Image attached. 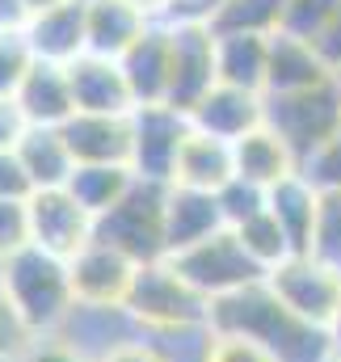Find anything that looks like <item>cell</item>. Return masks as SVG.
<instances>
[{"label":"cell","instance_id":"cell-31","mask_svg":"<svg viewBox=\"0 0 341 362\" xmlns=\"http://www.w3.org/2000/svg\"><path fill=\"white\" fill-rule=\"evenodd\" d=\"M34 64H38V55L30 51L25 34H4V30H0V97H4V101L17 97L21 81L30 76Z\"/></svg>","mask_w":341,"mask_h":362},{"label":"cell","instance_id":"cell-28","mask_svg":"<svg viewBox=\"0 0 341 362\" xmlns=\"http://www.w3.org/2000/svg\"><path fill=\"white\" fill-rule=\"evenodd\" d=\"M232 232H236V240L245 245V253H249L265 274L274 270L278 262H287V257L295 253V249H291V240H287V232H282V223L270 215V206H265V211H257L253 219H245V223H241V228H232Z\"/></svg>","mask_w":341,"mask_h":362},{"label":"cell","instance_id":"cell-37","mask_svg":"<svg viewBox=\"0 0 341 362\" xmlns=\"http://www.w3.org/2000/svg\"><path fill=\"white\" fill-rule=\"evenodd\" d=\"M17 362H93V358L81 354L76 346H68L59 333H51V337H34V341L21 350Z\"/></svg>","mask_w":341,"mask_h":362},{"label":"cell","instance_id":"cell-16","mask_svg":"<svg viewBox=\"0 0 341 362\" xmlns=\"http://www.w3.org/2000/svg\"><path fill=\"white\" fill-rule=\"evenodd\" d=\"M333 81V68L325 64L320 47L308 42V38H295V34H274L270 38V68H265V97H278V93H304Z\"/></svg>","mask_w":341,"mask_h":362},{"label":"cell","instance_id":"cell-9","mask_svg":"<svg viewBox=\"0 0 341 362\" xmlns=\"http://www.w3.org/2000/svg\"><path fill=\"white\" fill-rule=\"evenodd\" d=\"M93 232H97V219L72 198L68 185L30 194V245L72 262L93 240Z\"/></svg>","mask_w":341,"mask_h":362},{"label":"cell","instance_id":"cell-10","mask_svg":"<svg viewBox=\"0 0 341 362\" xmlns=\"http://www.w3.org/2000/svg\"><path fill=\"white\" fill-rule=\"evenodd\" d=\"M68 270H72L76 303H85V308H127V295L135 286L139 262H131L122 249H114V245L93 236L85 249L68 262Z\"/></svg>","mask_w":341,"mask_h":362},{"label":"cell","instance_id":"cell-14","mask_svg":"<svg viewBox=\"0 0 341 362\" xmlns=\"http://www.w3.org/2000/svg\"><path fill=\"white\" fill-rule=\"evenodd\" d=\"M88 0H68L59 8H47L38 17H30L25 25V42L38 59L47 64H76L81 55H88Z\"/></svg>","mask_w":341,"mask_h":362},{"label":"cell","instance_id":"cell-7","mask_svg":"<svg viewBox=\"0 0 341 362\" xmlns=\"http://www.w3.org/2000/svg\"><path fill=\"white\" fill-rule=\"evenodd\" d=\"M169 262L185 274L211 303L224 299V295H236V291H245V286H253V282H265V270L245 253V245L236 240L232 228H224L219 236H211V240H202V245L177 253Z\"/></svg>","mask_w":341,"mask_h":362},{"label":"cell","instance_id":"cell-25","mask_svg":"<svg viewBox=\"0 0 341 362\" xmlns=\"http://www.w3.org/2000/svg\"><path fill=\"white\" fill-rule=\"evenodd\" d=\"M215 68H219V85L265 97L270 38H261V34H215Z\"/></svg>","mask_w":341,"mask_h":362},{"label":"cell","instance_id":"cell-46","mask_svg":"<svg viewBox=\"0 0 341 362\" xmlns=\"http://www.w3.org/2000/svg\"><path fill=\"white\" fill-rule=\"evenodd\" d=\"M333 85H337V89H341V68H337V72H333Z\"/></svg>","mask_w":341,"mask_h":362},{"label":"cell","instance_id":"cell-3","mask_svg":"<svg viewBox=\"0 0 341 362\" xmlns=\"http://www.w3.org/2000/svg\"><path fill=\"white\" fill-rule=\"evenodd\" d=\"M127 312L139 325V333L156 341H202L211 333V299L169 257L139 266L135 286L127 295Z\"/></svg>","mask_w":341,"mask_h":362},{"label":"cell","instance_id":"cell-30","mask_svg":"<svg viewBox=\"0 0 341 362\" xmlns=\"http://www.w3.org/2000/svg\"><path fill=\"white\" fill-rule=\"evenodd\" d=\"M312 257H320V262L341 270V189L320 194L316 232H312Z\"/></svg>","mask_w":341,"mask_h":362},{"label":"cell","instance_id":"cell-45","mask_svg":"<svg viewBox=\"0 0 341 362\" xmlns=\"http://www.w3.org/2000/svg\"><path fill=\"white\" fill-rule=\"evenodd\" d=\"M329 337H333V350H337V358H341V308H337V316L329 320Z\"/></svg>","mask_w":341,"mask_h":362},{"label":"cell","instance_id":"cell-11","mask_svg":"<svg viewBox=\"0 0 341 362\" xmlns=\"http://www.w3.org/2000/svg\"><path fill=\"white\" fill-rule=\"evenodd\" d=\"M173 30V68H169V105L190 114L207 93L219 85L215 68V30L211 25H169Z\"/></svg>","mask_w":341,"mask_h":362},{"label":"cell","instance_id":"cell-19","mask_svg":"<svg viewBox=\"0 0 341 362\" xmlns=\"http://www.w3.org/2000/svg\"><path fill=\"white\" fill-rule=\"evenodd\" d=\"M13 101H17L25 127H64L76 114L68 68L64 64H47V59H38L30 68V76L21 81V89H17Z\"/></svg>","mask_w":341,"mask_h":362},{"label":"cell","instance_id":"cell-5","mask_svg":"<svg viewBox=\"0 0 341 362\" xmlns=\"http://www.w3.org/2000/svg\"><path fill=\"white\" fill-rule=\"evenodd\" d=\"M265 127L304 165L312 152H320L329 139L341 135V89L333 81H325V85L304 89V93L265 97Z\"/></svg>","mask_w":341,"mask_h":362},{"label":"cell","instance_id":"cell-2","mask_svg":"<svg viewBox=\"0 0 341 362\" xmlns=\"http://www.w3.org/2000/svg\"><path fill=\"white\" fill-rule=\"evenodd\" d=\"M0 299L13 308L21 329L30 337H51L68 325L76 312V291L68 257H55L38 245H25L21 253L0 262Z\"/></svg>","mask_w":341,"mask_h":362},{"label":"cell","instance_id":"cell-24","mask_svg":"<svg viewBox=\"0 0 341 362\" xmlns=\"http://www.w3.org/2000/svg\"><path fill=\"white\" fill-rule=\"evenodd\" d=\"M265 206H270V215L282 223V232H287L291 249H295V253H312V232H316L320 189L304 177V173H295V177L278 181V185L270 189Z\"/></svg>","mask_w":341,"mask_h":362},{"label":"cell","instance_id":"cell-43","mask_svg":"<svg viewBox=\"0 0 341 362\" xmlns=\"http://www.w3.org/2000/svg\"><path fill=\"white\" fill-rule=\"evenodd\" d=\"M127 4H135L139 13H148L152 21H161V13H165V4H169V0H127Z\"/></svg>","mask_w":341,"mask_h":362},{"label":"cell","instance_id":"cell-38","mask_svg":"<svg viewBox=\"0 0 341 362\" xmlns=\"http://www.w3.org/2000/svg\"><path fill=\"white\" fill-rule=\"evenodd\" d=\"M30 194H34V185L25 177V169H21V160H17V152L8 148V152H0V198H13V202H30Z\"/></svg>","mask_w":341,"mask_h":362},{"label":"cell","instance_id":"cell-32","mask_svg":"<svg viewBox=\"0 0 341 362\" xmlns=\"http://www.w3.org/2000/svg\"><path fill=\"white\" fill-rule=\"evenodd\" d=\"M194 362H278L265 346H257L249 337H236V333H207L198 341V354Z\"/></svg>","mask_w":341,"mask_h":362},{"label":"cell","instance_id":"cell-22","mask_svg":"<svg viewBox=\"0 0 341 362\" xmlns=\"http://www.w3.org/2000/svg\"><path fill=\"white\" fill-rule=\"evenodd\" d=\"M232 160H236V177L257 185V189H274L278 181L295 177L299 173V160H295V152L261 122L257 131H249L245 139H236L232 144Z\"/></svg>","mask_w":341,"mask_h":362},{"label":"cell","instance_id":"cell-42","mask_svg":"<svg viewBox=\"0 0 341 362\" xmlns=\"http://www.w3.org/2000/svg\"><path fill=\"white\" fill-rule=\"evenodd\" d=\"M316 47H320L325 64H329V68L337 72V68H341V13L333 17V25H329V30L320 34V42H316Z\"/></svg>","mask_w":341,"mask_h":362},{"label":"cell","instance_id":"cell-27","mask_svg":"<svg viewBox=\"0 0 341 362\" xmlns=\"http://www.w3.org/2000/svg\"><path fill=\"white\" fill-rule=\"evenodd\" d=\"M287 0H219L211 30L215 34H261L274 38L282 30Z\"/></svg>","mask_w":341,"mask_h":362},{"label":"cell","instance_id":"cell-18","mask_svg":"<svg viewBox=\"0 0 341 362\" xmlns=\"http://www.w3.org/2000/svg\"><path fill=\"white\" fill-rule=\"evenodd\" d=\"M228 223H224V211H219V198L215 194H202V189H185V185H169V206H165V240H169V257L219 236Z\"/></svg>","mask_w":341,"mask_h":362},{"label":"cell","instance_id":"cell-36","mask_svg":"<svg viewBox=\"0 0 341 362\" xmlns=\"http://www.w3.org/2000/svg\"><path fill=\"white\" fill-rule=\"evenodd\" d=\"M101 362H177V350H173V341H156V337L139 333V337H131L127 346L110 350Z\"/></svg>","mask_w":341,"mask_h":362},{"label":"cell","instance_id":"cell-26","mask_svg":"<svg viewBox=\"0 0 341 362\" xmlns=\"http://www.w3.org/2000/svg\"><path fill=\"white\" fill-rule=\"evenodd\" d=\"M131 185H135V173L127 165H76V173L68 181L72 198L85 206L93 219H101L110 206H118Z\"/></svg>","mask_w":341,"mask_h":362},{"label":"cell","instance_id":"cell-20","mask_svg":"<svg viewBox=\"0 0 341 362\" xmlns=\"http://www.w3.org/2000/svg\"><path fill=\"white\" fill-rule=\"evenodd\" d=\"M17 160L25 169V177L38 189H64L76 173V156L64 139V127H25V135L17 139Z\"/></svg>","mask_w":341,"mask_h":362},{"label":"cell","instance_id":"cell-41","mask_svg":"<svg viewBox=\"0 0 341 362\" xmlns=\"http://www.w3.org/2000/svg\"><path fill=\"white\" fill-rule=\"evenodd\" d=\"M25 25H30L25 0H0V30L4 34H25Z\"/></svg>","mask_w":341,"mask_h":362},{"label":"cell","instance_id":"cell-8","mask_svg":"<svg viewBox=\"0 0 341 362\" xmlns=\"http://www.w3.org/2000/svg\"><path fill=\"white\" fill-rule=\"evenodd\" d=\"M190 131H194L190 114L173 105H135L131 110V173L139 181L173 185V169Z\"/></svg>","mask_w":341,"mask_h":362},{"label":"cell","instance_id":"cell-44","mask_svg":"<svg viewBox=\"0 0 341 362\" xmlns=\"http://www.w3.org/2000/svg\"><path fill=\"white\" fill-rule=\"evenodd\" d=\"M59 4H68V0H25L30 17H38V13H47V8H59Z\"/></svg>","mask_w":341,"mask_h":362},{"label":"cell","instance_id":"cell-1","mask_svg":"<svg viewBox=\"0 0 341 362\" xmlns=\"http://www.w3.org/2000/svg\"><path fill=\"white\" fill-rule=\"evenodd\" d=\"M211 333L249 337L257 346H265L278 362H337L329 329L308 325L295 312H287L265 282H253L236 295L215 299L211 303Z\"/></svg>","mask_w":341,"mask_h":362},{"label":"cell","instance_id":"cell-23","mask_svg":"<svg viewBox=\"0 0 341 362\" xmlns=\"http://www.w3.org/2000/svg\"><path fill=\"white\" fill-rule=\"evenodd\" d=\"M236 177V160H232V144L211 139L202 131H190L177 169H173V185L185 189H202V194H219L228 181Z\"/></svg>","mask_w":341,"mask_h":362},{"label":"cell","instance_id":"cell-29","mask_svg":"<svg viewBox=\"0 0 341 362\" xmlns=\"http://www.w3.org/2000/svg\"><path fill=\"white\" fill-rule=\"evenodd\" d=\"M341 13V0H287L282 13V34L320 42V34L333 25V17Z\"/></svg>","mask_w":341,"mask_h":362},{"label":"cell","instance_id":"cell-6","mask_svg":"<svg viewBox=\"0 0 341 362\" xmlns=\"http://www.w3.org/2000/svg\"><path fill=\"white\" fill-rule=\"evenodd\" d=\"M265 286L278 295L287 312L320 329H329V320L341 308V270L312 253H291L287 262H278L265 274Z\"/></svg>","mask_w":341,"mask_h":362},{"label":"cell","instance_id":"cell-17","mask_svg":"<svg viewBox=\"0 0 341 362\" xmlns=\"http://www.w3.org/2000/svg\"><path fill=\"white\" fill-rule=\"evenodd\" d=\"M68 81H72L76 114H131L135 110V97L127 89L118 59L81 55L76 64H68Z\"/></svg>","mask_w":341,"mask_h":362},{"label":"cell","instance_id":"cell-35","mask_svg":"<svg viewBox=\"0 0 341 362\" xmlns=\"http://www.w3.org/2000/svg\"><path fill=\"white\" fill-rule=\"evenodd\" d=\"M299 173L312 181L320 194H329V189H341V135H337V139H329L320 152H312V156L299 165Z\"/></svg>","mask_w":341,"mask_h":362},{"label":"cell","instance_id":"cell-34","mask_svg":"<svg viewBox=\"0 0 341 362\" xmlns=\"http://www.w3.org/2000/svg\"><path fill=\"white\" fill-rule=\"evenodd\" d=\"M30 245V202L0 198V262Z\"/></svg>","mask_w":341,"mask_h":362},{"label":"cell","instance_id":"cell-21","mask_svg":"<svg viewBox=\"0 0 341 362\" xmlns=\"http://www.w3.org/2000/svg\"><path fill=\"white\" fill-rule=\"evenodd\" d=\"M85 21H88V55H101V59H122L144 38V30L152 25V17L139 13L127 0H88Z\"/></svg>","mask_w":341,"mask_h":362},{"label":"cell","instance_id":"cell-33","mask_svg":"<svg viewBox=\"0 0 341 362\" xmlns=\"http://www.w3.org/2000/svg\"><path fill=\"white\" fill-rule=\"evenodd\" d=\"M219 211H224V223L228 228H241L245 219H253L257 211H265V189H257V185H249V181H241V177H232L219 194Z\"/></svg>","mask_w":341,"mask_h":362},{"label":"cell","instance_id":"cell-13","mask_svg":"<svg viewBox=\"0 0 341 362\" xmlns=\"http://www.w3.org/2000/svg\"><path fill=\"white\" fill-rule=\"evenodd\" d=\"M261 122H265V97L249 89H232V85H215L190 110V127L211 139H224V144L245 139Z\"/></svg>","mask_w":341,"mask_h":362},{"label":"cell","instance_id":"cell-47","mask_svg":"<svg viewBox=\"0 0 341 362\" xmlns=\"http://www.w3.org/2000/svg\"><path fill=\"white\" fill-rule=\"evenodd\" d=\"M337 362H341V358H337Z\"/></svg>","mask_w":341,"mask_h":362},{"label":"cell","instance_id":"cell-40","mask_svg":"<svg viewBox=\"0 0 341 362\" xmlns=\"http://www.w3.org/2000/svg\"><path fill=\"white\" fill-rule=\"evenodd\" d=\"M21 135H25V118H21V110H17V101H4V97H0V152L17 148Z\"/></svg>","mask_w":341,"mask_h":362},{"label":"cell","instance_id":"cell-15","mask_svg":"<svg viewBox=\"0 0 341 362\" xmlns=\"http://www.w3.org/2000/svg\"><path fill=\"white\" fill-rule=\"evenodd\" d=\"M64 139L76 165H127L131 169V114H72Z\"/></svg>","mask_w":341,"mask_h":362},{"label":"cell","instance_id":"cell-39","mask_svg":"<svg viewBox=\"0 0 341 362\" xmlns=\"http://www.w3.org/2000/svg\"><path fill=\"white\" fill-rule=\"evenodd\" d=\"M30 341H34V337L21 329V320L13 316V308L0 299V362H17Z\"/></svg>","mask_w":341,"mask_h":362},{"label":"cell","instance_id":"cell-4","mask_svg":"<svg viewBox=\"0 0 341 362\" xmlns=\"http://www.w3.org/2000/svg\"><path fill=\"white\" fill-rule=\"evenodd\" d=\"M165 206H169V185L161 181H139L127 189V198L118 206H110L97 219V240L122 249L131 262L148 266V262H165L169 257V240H165Z\"/></svg>","mask_w":341,"mask_h":362},{"label":"cell","instance_id":"cell-12","mask_svg":"<svg viewBox=\"0 0 341 362\" xmlns=\"http://www.w3.org/2000/svg\"><path fill=\"white\" fill-rule=\"evenodd\" d=\"M135 105H169V68H173V30L152 21L144 38L118 59Z\"/></svg>","mask_w":341,"mask_h":362}]
</instances>
